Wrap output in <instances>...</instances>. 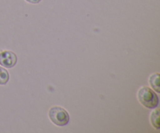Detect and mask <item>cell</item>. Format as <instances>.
<instances>
[{
  "mask_svg": "<svg viewBox=\"0 0 160 133\" xmlns=\"http://www.w3.org/2000/svg\"><path fill=\"white\" fill-rule=\"evenodd\" d=\"M17 62V57L11 51H3L0 53V65L7 68H12Z\"/></svg>",
  "mask_w": 160,
  "mask_h": 133,
  "instance_id": "cell-3",
  "label": "cell"
},
{
  "mask_svg": "<svg viewBox=\"0 0 160 133\" xmlns=\"http://www.w3.org/2000/svg\"><path fill=\"white\" fill-rule=\"evenodd\" d=\"M151 122L153 127L159 129V110H156L152 113Z\"/></svg>",
  "mask_w": 160,
  "mask_h": 133,
  "instance_id": "cell-5",
  "label": "cell"
},
{
  "mask_svg": "<svg viewBox=\"0 0 160 133\" xmlns=\"http://www.w3.org/2000/svg\"><path fill=\"white\" fill-rule=\"evenodd\" d=\"M26 1L30 3H32V4H38V3H40L42 0H26Z\"/></svg>",
  "mask_w": 160,
  "mask_h": 133,
  "instance_id": "cell-7",
  "label": "cell"
},
{
  "mask_svg": "<svg viewBox=\"0 0 160 133\" xmlns=\"http://www.w3.org/2000/svg\"><path fill=\"white\" fill-rule=\"evenodd\" d=\"M50 120L58 126H64L69 123L70 116L65 109L60 106H53L48 113Z\"/></svg>",
  "mask_w": 160,
  "mask_h": 133,
  "instance_id": "cell-2",
  "label": "cell"
},
{
  "mask_svg": "<svg viewBox=\"0 0 160 133\" xmlns=\"http://www.w3.org/2000/svg\"><path fill=\"white\" fill-rule=\"evenodd\" d=\"M9 72L3 67H0V84L4 85L9 81Z\"/></svg>",
  "mask_w": 160,
  "mask_h": 133,
  "instance_id": "cell-6",
  "label": "cell"
},
{
  "mask_svg": "<svg viewBox=\"0 0 160 133\" xmlns=\"http://www.w3.org/2000/svg\"><path fill=\"white\" fill-rule=\"evenodd\" d=\"M138 98L143 106L149 109H154L159 104V97L148 87L142 88L138 91Z\"/></svg>",
  "mask_w": 160,
  "mask_h": 133,
  "instance_id": "cell-1",
  "label": "cell"
},
{
  "mask_svg": "<svg viewBox=\"0 0 160 133\" xmlns=\"http://www.w3.org/2000/svg\"><path fill=\"white\" fill-rule=\"evenodd\" d=\"M159 74L156 73L152 75L149 78V83L153 88L155 91L157 92H160V85H159Z\"/></svg>",
  "mask_w": 160,
  "mask_h": 133,
  "instance_id": "cell-4",
  "label": "cell"
}]
</instances>
